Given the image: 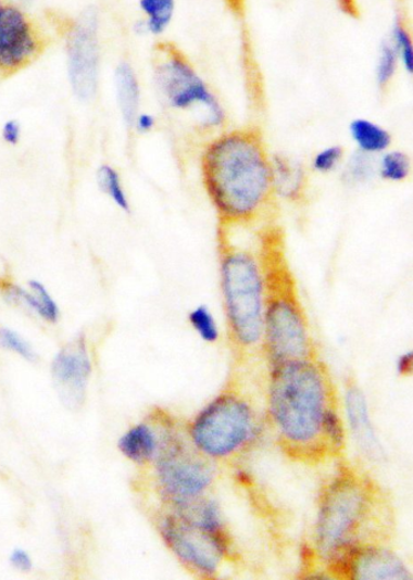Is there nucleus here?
<instances>
[{
  "label": "nucleus",
  "instance_id": "412c9836",
  "mask_svg": "<svg viewBox=\"0 0 413 580\" xmlns=\"http://www.w3.org/2000/svg\"><path fill=\"white\" fill-rule=\"evenodd\" d=\"M411 173L410 156L400 151L386 153L379 163V175L386 181L401 182L405 181Z\"/></svg>",
  "mask_w": 413,
  "mask_h": 580
},
{
  "label": "nucleus",
  "instance_id": "20e7f679",
  "mask_svg": "<svg viewBox=\"0 0 413 580\" xmlns=\"http://www.w3.org/2000/svg\"><path fill=\"white\" fill-rule=\"evenodd\" d=\"M153 67L157 87L172 108L188 110L198 104L206 110L209 126L224 123V109L182 50L166 41L158 43Z\"/></svg>",
  "mask_w": 413,
  "mask_h": 580
},
{
  "label": "nucleus",
  "instance_id": "0eeeda50",
  "mask_svg": "<svg viewBox=\"0 0 413 580\" xmlns=\"http://www.w3.org/2000/svg\"><path fill=\"white\" fill-rule=\"evenodd\" d=\"M365 504V493L353 479L338 480L327 491L316 530L324 554H335L348 543L362 521Z\"/></svg>",
  "mask_w": 413,
  "mask_h": 580
},
{
  "label": "nucleus",
  "instance_id": "cd10ccee",
  "mask_svg": "<svg viewBox=\"0 0 413 580\" xmlns=\"http://www.w3.org/2000/svg\"><path fill=\"white\" fill-rule=\"evenodd\" d=\"M343 157V149L341 146H330L322 150L314 156V171L321 174H327L334 171L338 163Z\"/></svg>",
  "mask_w": 413,
  "mask_h": 580
},
{
  "label": "nucleus",
  "instance_id": "9b49d317",
  "mask_svg": "<svg viewBox=\"0 0 413 580\" xmlns=\"http://www.w3.org/2000/svg\"><path fill=\"white\" fill-rule=\"evenodd\" d=\"M91 374L86 337L77 336L58 353L52 362V381L62 403L68 407H79L86 398Z\"/></svg>",
  "mask_w": 413,
  "mask_h": 580
},
{
  "label": "nucleus",
  "instance_id": "4468645a",
  "mask_svg": "<svg viewBox=\"0 0 413 580\" xmlns=\"http://www.w3.org/2000/svg\"><path fill=\"white\" fill-rule=\"evenodd\" d=\"M346 402L349 421H351L354 436L360 446H362L370 456H377L379 445L375 437L373 425H371L368 418L365 396L359 389L353 388L348 390Z\"/></svg>",
  "mask_w": 413,
  "mask_h": 580
},
{
  "label": "nucleus",
  "instance_id": "ddd939ff",
  "mask_svg": "<svg viewBox=\"0 0 413 580\" xmlns=\"http://www.w3.org/2000/svg\"><path fill=\"white\" fill-rule=\"evenodd\" d=\"M114 88L123 121L128 128H133L139 114L141 91L139 79L129 62L122 61L115 67Z\"/></svg>",
  "mask_w": 413,
  "mask_h": 580
},
{
  "label": "nucleus",
  "instance_id": "4be33fe9",
  "mask_svg": "<svg viewBox=\"0 0 413 580\" xmlns=\"http://www.w3.org/2000/svg\"><path fill=\"white\" fill-rule=\"evenodd\" d=\"M99 185L105 194H109L113 202L125 213H129L130 204L124 191L118 173L110 165H103L98 173Z\"/></svg>",
  "mask_w": 413,
  "mask_h": 580
},
{
  "label": "nucleus",
  "instance_id": "dca6fc26",
  "mask_svg": "<svg viewBox=\"0 0 413 580\" xmlns=\"http://www.w3.org/2000/svg\"><path fill=\"white\" fill-rule=\"evenodd\" d=\"M271 161L274 192L286 199H300L305 186L302 166L280 155H275Z\"/></svg>",
  "mask_w": 413,
  "mask_h": 580
},
{
  "label": "nucleus",
  "instance_id": "c756f323",
  "mask_svg": "<svg viewBox=\"0 0 413 580\" xmlns=\"http://www.w3.org/2000/svg\"><path fill=\"white\" fill-rule=\"evenodd\" d=\"M2 136L8 144L15 146L20 141L21 125L17 121H8L3 125Z\"/></svg>",
  "mask_w": 413,
  "mask_h": 580
},
{
  "label": "nucleus",
  "instance_id": "39448f33",
  "mask_svg": "<svg viewBox=\"0 0 413 580\" xmlns=\"http://www.w3.org/2000/svg\"><path fill=\"white\" fill-rule=\"evenodd\" d=\"M253 418L250 408L236 396H221L195 421L196 446L210 457H225L246 444Z\"/></svg>",
  "mask_w": 413,
  "mask_h": 580
},
{
  "label": "nucleus",
  "instance_id": "72a5a7b5",
  "mask_svg": "<svg viewBox=\"0 0 413 580\" xmlns=\"http://www.w3.org/2000/svg\"><path fill=\"white\" fill-rule=\"evenodd\" d=\"M338 4H340L342 12H345L349 16H352V17L358 16L359 9H358L355 0H338Z\"/></svg>",
  "mask_w": 413,
  "mask_h": 580
},
{
  "label": "nucleus",
  "instance_id": "6ab92c4d",
  "mask_svg": "<svg viewBox=\"0 0 413 580\" xmlns=\"http://www.w3.org/2000/svg\"><path fill=\"white\" fill-rule=\"evenodd\" d=\"M179 518L211 533L221 534V518L217 505L197 499L178 503Z\"/></svg>",
  "mask_w": 413,
  "mask_h": 580
},
{
  "label": "nucleus",
  "instance_id": "2eb2a0df",
  "mask_svg": "<svg viewBox=\"0 0 413 580\" xmlns=\"http://www.w3.org/2000/svg\"><path fill=\"white\" fill-rule=\"evenodd\" d=\"M28 287L30 292L16 287L14 283H2L7 298L15 302L25 303L27 307L36 312L46 321L57 323L60 311L57 302L52 300L45 285L37 280H32L28 282Z\"/></svg>",
  "mask_w": 413,
  "mask_h": 580
},
{
  "label": "nucleus",
  "instance_id": "f3484780",
  "mask_svg": "<svg viewBox=\"0 0 413 580\" xmlns=\"http://www.w3.org/2000/svg\"><path fill=\"white\" fill-rule=\"evenodd\" d=\"M118 449L126 458L143 464L157 455V437L150 427L139 425L125 432L118 442Z\"/></svg>",
  "mask_w": 413,
  "mask_h": 580
},
{
  "label": "nucleus",
  "instance_id": "c9c22d12",
  "mask_svg": "<svg viewBox=\"0 0 413 580\" xmlns=\"http://www.w3.org/2000/svg\"><path fill=\"white\" fill-rule=\"evenodd\" d=\"M16 2L21 4H30V3L36 2V0H16Z\"/></svg>",
  "mask_w": 413,
  "mask_h": 580
},
{
  "label": "nucleus",
  "instance_id": "423d86ee",
  "mask_svg": "<svg viewBox=\"0 0 413 580\" xmlns=\"http://www.w3.org/2000/svg\"><path fill=\"white\" fill-rule=\"evenodd\" d=\"M66 61L71 89L78 100L97 97L100 76L99 17L88 9L66 29Z\"/></svg>",
  "mask_w": 413,
  "mask_h": 580
},
{
  "label": "nucleus",
  "instance_id": "6e6552de",
  "mask_svg": "<svg viewBox=\"0 0 413 580\" xmlns=\"http://www.w3.org/2000/svg\"><path fill=\"white\" fill-rule=\"evenodd\" d=\"M157 469L164 493L176 504L199 497L214 478L209 463L175 441L159 455Z\"/></svg>",
  "mask_w": 413,
  "mask_h": 580
},
{
  "label": "nucleus",
  "instance_id": "393cba45",
  "mask_svg": "<svg viewBox=\"0 0 413 580\" xmlns=\"http://www.w3.org/2000/svg\"><path fill=\"white\" fill-rule=\"evenodd\" d=\"M393 45L397 49L398 56L402 61V65L409 73L413 71V47L411 36L404 25L397 20L393 29Z\"/></svg>",
  "mask_w": 413,
  "mask_h": 580
},
{
  "label": "nucleus",
  "instance_id": "bb28decb",
  "mask_svg": "<svg viewBox=\"0 0 413 580\" xmlns=\"http://www.w3.org/2000/svg\"><path fill=\"white\" fill-rule=\"evenodd\" d=\"M0 345L25 357L28 362H34L36 358V354L34 350H32L30 344L13 330H0Z\"/></svg>",
  "mask_w": 413,
  "mask_h": 580
},
{
  "label": "nucleus",
  "instance_id": "aec40b11",
  "mask_svg": "<svg viewBox=\"0 0 413 580\" xmlns=\"http://www.w3.org/2000/svg\"><path fill=\"white\" fill-rule=\"evenodd\" d=\"M146 16L143 29L154 36L162 35L171 25L175 13V0H140Z\"/></svg>",
  "mask_w": 413,
  "mask_h": 580
},
{
  "label": "nucleus",
  "instance_id": "9d476101",
  "mask_svg": "<svg viewBox=\"0 0 413 580\" xmlns=\"http://www.w3.org/2000/svg\"><path fill=\"white\" fill-rule=\"evenodd\" d=\"M162 534L179 560L205 575H213L225 552L221 534L211 533L189 524L179 516L167 518Z\"/></svg>",
  "mask_w": 413,
  "mask_h": 580
},
{
  "label": "nucleus",
  "instance_id": "a211bd4d",
  "mask_svg": "<svg viewBox=\"0 0 413 580\" xmlns=\"http://www.w3.org/2000/svg\"><path fill=\"white\" fill-rule=\"evenodd\" d=\"M349 130L359 151L367 154L385 152L391 143L390 134L383 126L367 119H354Z\"/></svg>",
  "mask_w": 413,
  "mask_h": 580
},
{
  "label": "nucleus",
  "instance_id": "f8f14e48",
  "mask_svg": "<svg viewBox=\"0 0 413 580\" xmlns=\"http://www.w3.org/2000/svg\"><path fill=\"white\" fill-rule=\"evenodd\" d=\"M356 579H410L408 568L388 552L368 550L360 553L351 563Z\"/></svg>",
  "mask_w": 413,
  "mask_h": 580
},
{
  "label": "nucleus",
  "instance_id": "c85d7f7f",
  "mask_svg": "<svg viewBox=\"0 0 413 580\" xmlns=\"http://www.w3.org/2000/svg\"><path fill=\"white\" fill-rule=\"evenodd\" d=\"M323 427L325 428L327 436L334 441L335 445H341L343 441V429L340 419L331 413L326 411Z\"/></svg>",
  "mask_w": 413,
  "mask_h": 580
},
{
  "label": "nucleus",
  "instance_id": "e433bc0d",
  "mask_svg": "<svg viewBox=\"0 0 413 580\" xmlns=\"http://www.w3.org/2000/svg\"><path fill=\"white\" fill-rule=\"evenodd\" d=\"M4 7L3 0H0V10H2Z\"/></svg>",
  "mask_w": 413,
  "mask_h": 580
},
{
  "label": "nucleus",
  "instance_id": "1a4fd4ad",
  "mask_svg": "<svg viewBox=\"0 0 413 580\" xmlns=\"http://www.w3.org/2000/svg\"><path fill=\"white\" fill-rule=\"evenodd\" d=\"M45 50V39L23 8L0 10V73L9 76L26 68Z\"/></svg>",
  "mask_w": 413,
  "mask_h": 580
},
{
  "label": "nucleus",
  "instance_id": "b1692460",
  "mask_svg": "<svg viewBox=\"0 0 413 580\" xmlns=\"http://www.w3.org/2000/svg\"><path fill=\"white\" fill-rule=\"evenodd\" d=\"M398 52L393 43L385 41L380 47L377 62V81L380 88H386L393 79L398 66Z\"/></svg>",
  "mask_w": 413,
  "mask_h": 580
},
{
  "label": "nucleus",
  "instance_id": "2f4dec72",
  "mask_svg": "<svg viewBox=\"0 0 413 580\" xmlns=\"http://www.w3.org/2000/svg\"><path fill=\"white\" fill-rule=\"evenodd\" d=\"M134 126L140 133H150L155 126V119L152 114L139 113L137 114Z\"/></svg>",
  "mask_w": 413,
  "mask_h": 580
},
{
  "label": "nucleus",
  "instance_id": "f257e3e1",
  "mask_svg": "<svg viewBox=\"0 0 413 580\" xmlns=\"http://www.w3.org/2000/svg\"><path fill=\"white\" fill-rule=\"evenodd\" d=\"M201 175L222 223L243 226L264 213L274 194L272 161L260 131L240 129L210 142Z\"/></svg>",
  "mask_w": 413,
  "mask_h": 580
},
{
  "label": "nucleus",
  "instance_id": "473e14b6",
  "mask_svg": "<svg viewBox=\"0 0 413 580\" xmlns=\"http://www.w3.org/2000/svg\"><path fill=\"white\" fill-rule=\"evenodd\" d=\"M412 353H408V354H404L402 355L400 358H399V363H398V370L401 375H410L412 373Z\"/></svg>",
  "mask_w": 413,
  "mask_h": 580
},
{
  "label": "nucleus",
  "instance_id": "f704fd0d",
  "mask_svg": "<svg viewBox=\"0 0 413 580\" xmlns=\"http://www.w3.org/2000/svg\"><path fill=\"white\" fill-rule=\"evenodd\" d=\"M225 2L227 3L231 12L239 14L242 12L243 3H246V0H225Z\"/></svg>",
  "mask_w": 413,
  "mask_h": 580
},
{
  "label": "nucleus",
  "instance_id": "7ed1b4c3",
  "mask_svg": "<svg viewBox=\"0 0 413 580\" xmlns=\"http://www.w3.org/2000/svg\"><path fill=\"white\" fill-rule=\"evenodd\" d=\"M221 288L235 339L256 344L263 336L266 288L262 266L251 252L228 248L221 257Z\"/></svg>",
  "mask_w": 413,
  "mask_h": 580
},
{
  "label": "nucleus",
  "instance_id": "7c9ffc66",
  "mask_svg": "<svg viewBox=\"0 0 413 580\" xmlns=\"http://www.w3.org/2000/svg\"><path fill=\"white\" fill-rule=\"evenodd\" d=\"M10 563H12L18 571L27 572L32 568L29 555L24 550H20V547L13 551L12 555H10Z\"/></svg>",
  "mask_w": 413,
  "mask_h": 580
},
{
  "label": "nucleus",
  "instance_id": "f03ea898",
  "mask_svg": "<svg viewBox=\"0 0 413 580\" xmlns=\"http://www.w3.org/2000/svg\"><path fill=\"white\" fill-rule=\"evenodd\" d=\"M325 384L317 368L305 361L278 364L272 379L271 408L286 439L306 444L320 434L325 409Z\"/></svg>",
  "mask_w": 413,
  "mask_h": 580
},
{
  "label": "nucleus",
  "instance_id": "a878e982",
  "mask_svg": "<svg viewBox=\"0 0 413 580\" xmlns=\"http://www.w3.org/2000/svg\"><path fill=\"white\" fill-rule=\"evenodd\" d=\"M371 154L358 151L351 157L347 166L346 176L349 181L365 182L374 173V164L371 162Z\"/></svg>",
  "mask_w": 413,
  "mask_h": 580
},
{
  "label": "nucleus",
  "instance_id": "5701e85b",
  "mask_svg": "<svg viewBox=\"0 0 413 580\" xmlns=\"http://www.w3.org/2000/svg\"><path fill=\"white\" fill-rule=\"evenodd\" d=\"M189 323L205 342L214 343L218 339V329L213 313L206 305H199L189 313Z\"/></svg>",
  "mask_w": 413,
  "mask_h": 580
}]
</instances>
